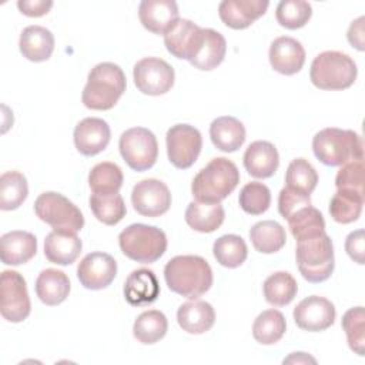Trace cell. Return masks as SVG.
Returning a JSON list of instances; mask_svg holds the SVG:
<instances>
[{
  "mask_svg": "<svg viewBox=\"0 0 365 365\" xmlns=\"http://www.w3.org/2000/svg\"><path fill=\"white\" fill-rule=\"evenodd\" d=\"M168 288L188 299L205 294L212 285V269L200 255H177L164 267Z\"/></svg>",
  "mask_w": 365,
  "mask_h": 365,
  "instance_id": "cell-1",
  "label": "cell"
},
{
  "mask_svg": "<svg viewBox=\"0 0 365 365\" xmlns=\"http://www.w3.org/2000/svg\"><path fill=\"white\" fill-rule=\"evenodd\" d=\"M238 182L240 171L237 165L225 157H217L194 177L191 192L195 201L218 204L237 188Z\"/></svg>",
  "mask_w": 365,
  "mask_h": 365,
  "instance_id": "cell-2",
  "label": "cell"
},
{
  "mask_svg": "<svg viewBox=\"0 0 365 365\" xmlns=\"http://www.w3.org/2000/svg\"><path fill=\"white\" fill-rule=\"evenodd\" d=\"M297 265L308 282L328 279L335 267L332 240L325 231L305 235L297 240Z\"/></svg>",
  "mask_w": 365,
  "mask_h": 365,
  "instance_id": "cell-3",
  "label": "cell"
},
{
  "mask_svg": "<svg viewBox=\"0 0 365 365\" xmlns=\"http://www.w3.org/2000/svg\"><path fill=\"white\" fill-rule=\"evenodd\" d=\"M125 91V76L114 63H100L91 68L83 90V104L90 110L113 108Z\"/></svg>",
  "mask_w": 365,
  "mask_h": 365,
  "instance_id": "cell-4",
  "label": "cell"
},
{
  "mask_svg": "<svg viewBox=\"0 0 365 365\" xmlns=\"http://www.w3.org/2000/svg\"><path fill=\"white\" fill-rule=\"evenodd\" d=\"M312 150L322 164L338 167L364 158V140L352 130L328 127L314 135Z\"/></svg>",
  "mask_w": 365,
  "mask_h": 365,
  "instance_id": "cell-5",
  "label": "cell"
},
{
  "mask_svg": "<svg viewBox=\"0 0 365 365\" xmlns=\"http://www.w3.org/2000/svg\"><path fill=\"white\" fill-rule=\"evenodd\" d=\"M355 61L341 51H322L311 64V83L321 90H345L356 80Z\"/></svg>",
  "mask_w": 365,
  "mask_h": 365,
  "instance_id": "cell-6",
  "label": "cell"
},
{
  "mask_svg": "<svg viewBox=\"0 0 365 365\" xmlns=\"http://www.w3.org/2000/svg\"><path fill=\"white\" fill-rule=\"evenodd\" d=\"M118 244L125 257L141 264L155 262L167 250L163 230L147 224H131L118 235Z\"/></svg>",
  "mask_w": 365,
  "mask_h": 365,
  "instance_id": "cell-7",
  "label": "cell"
},
{
  "mask_svg": "<svg viewBox=\"0 0 365 365\" xmlns=\"http://www.w3.org/2000/svg\"><path fill=\"white\" fill-rule=\"evenodd\" d=\"M34 212L53 230L77 234L84 227L80 208L60 192L47 191L40 194L34 201Z\"/></svg>",
  "mask_w": 365,
  "mask_h": 365,
  "instance_id": "cell-8",
  "label": "cell"
},
{
  "mask_svg": "<svg viewBox=\"0 0 365 365\" xmlns=\"http://www.w3.org/2000/svg\"><path fill=\"white\" fill-rule=\"evenodd\" d=\"M118 148L127 165L134 171L151 168L158 157L157 138L144 127H133L124 131L120 137Z\"/></svg>",
  "mask_w": 365,
  "mask_h": 365,
  "instance_id": "cell-9",
  "label": "cell"
},
{
  "mask_svg": "<svg viewBox=\"0 0 365 365\" xmlns=\"http://www.w3.org/2000/svg\"><path fill=\"white\" fill-rule=\"evenodd\" d=\"M170 163L180 168H190L198 158L202 148L201 133L190 124H175L165 135Z\"/></svg>",
  "mask_w": 365,
  "mask_h": 365,
  "instance_id": "cell-10",
  "label": "cell"
},
{
  "mask_svg": "<svg viewBox=\"0 0 365 365\" xmlns=\"http://www.w3.org/2000/svg\"><path fill=\"white\" fill-rule=\"evenodd\" d=\"M134 84L143 94L161 96L174 84V68L163 58L145 57L135 63L133 70Z\"/></svg>",
  "mask_w": 365,
  "mask_h": 365,
  "instance_id": "cell-11",
  "label": "cell"
},
{
  "mask_svg": "<svg viewBox=\"0 0 365 365\" xmlns=\"http://www.w3.org/2000/svg\"><path fill=\"white\" fill-rule=\"evenodd\" d=\"M1 317L9 322H21L30 315L31 304L21 274L6 269L1 272Z\"/></svg>",
  "mask_w": 365,
  "mask_h": 365,
  "instance_id": "cell-12",
  "label": "cell"
},
{
  "mask_svg": "<svg viewBox=\"0 0 365 365\" xmlns=\"http://www.w3.org/2000/svg\"><path fill=\"white\" fill-rule=\"evenodd\" d=\"M131 202L140 215L155 218L168 211L171 205V192L163 181L147 178L134 185Z\"/></svg>",
  "mask_w": 365,
  "mask_h": 365,
  "instance_id": "cell-13",
  "label": "cell"
},
{
  "mask_svg": "<svg viewBox=\"0 0 365 365\" xmlns=\"http://www.w3.org/2000/svg\"><path fill=\"white\" fill-rule=\"evenodd\" d=\"M204 29L187 19H178L164 34V44L168 53L177 58L191 61L201 48Z\"/></svg>",
  "mask_w": 365,
  "mask_h": 365,
  "instance_id": "cell-14",
  "label": "cell"
},
{
  "mask_svg": "<svg viewBox=\"0 0 365 365\" xmlns=\"http://www.w3.org/2000/svg\"><path fill=\"white\" fill-rule=\"evenodd\" d=\"M335 307L334 304L318 295L304 298L294 308L295 324L309 332H319L328 329L335 322Z\"/></svg>",
  "mask_w": 365,
  "mask_h": 365,
  "instance_id": "cell-15",
  "label": "cell"
},
{
  "mask_svg": "<svg viewBox=\"0 0 365 365\" xmlns=\"http://www.w3.org/2000/svg\"><path fill=\"white\" fill-rule=\"evenodd\" d=\"M117 275V262L107 252H90L77 267V278L87 289H103Z\"/></svg>",
  "mask_w": 365,
  "mask_h": 365,
  "instance_id": "cell-16",
  "label": "cell"
},
{
  "mask_svg": "<svg viewBox=\"0 0 365 365\" xmlns=\"http://www.w3.org/2000/svg\"><path fill=\"white\" fill-rule=\"evenodd\" d=\"M73 138L78 153L87 157L97 155L110 143V125L103 118L87 117L76 125Z\"/></svg>",
  "mask_w": 365,
  "mask_h": 365,
  "instance_id": "cell-17",
  "label": "cell"
},
{
  "mask_svg": "<svg viewBox=\"0 0 365 365\" xmlns=\"http://www.w3.org/2000/svg\"><path fill=\"white\" fill-rule=\"evenodd\" d=\"M268 6L267 0H224L218 6V14L225 26L242 30L264 16Z\"/></svg>",
  "mask_w": 365,
  "mask_h": 365,
  "instance_id": "cell-18",
  "label": "cell"
},
{
  "mask_svg": "<svg viewBox=\"0 0 365 365\" xmlns=\"http://www.w3.org/2000/svg\"><path fill=\"white\" fill-rule=\"evenodd\" d=\"M268 57L271 67L275 71L284 76H292L302 68L305 63V50L298 40L282 36L271 43Z\"/></svg>",
  "mask_w": 365,
  "mask_h": 365,
  "instance_id": "cell-19",
  "label": "cell"
},
{
  "mask_svg": "<svg viewBox=\"0 0 365 365\" xmlns=\"http://www.w3.org/2000/svg\"><path fill=\"white\" fill-rule=\"evenodd\" d=\"M138 17L144 29L154 34H165L178 20V6L173 0H143Z\"/></svg>",
  "mask_w": 365,
  "mask_h": 365,
  "instance_id": "cell-20",
  "label": "cell"
},
{
  "mask_svg": "<svg viewBox=\"0 0 365 365\" xmlns=\"http://www.w3.org/2000/svg\"><path fill=\"white\" fill-rule=\"evenodd\" d=\"M244 167L254 178H269L279 165V155L269 141H254L244 153Z\"/></svg>",
  "mask_w": 365,
  "mask_h": 365,
  "instance_id": "cell-21",
  "label": "cell"
},
{
  "mask_svg": "<svg viewBox=\"0 0 365 365\" xmlns=\"http://www.w3.org/2000/svg\"><path fill=\"white\" fill-rule=\"evenodd\" d=\"M158 295L160 284L154 271L148 268H138L127 277L124 284V298L130 305H148L154 302Z\"/></svg>",
  "mask_w": 365,
  "mask_h": 365,
  "instance_id": "cell-22",
  "label": "cell"
},
{
  "mask_svg": "<svg viewBox=\"0 0 365 365\" xmlns=\"http://www.w3.org/2000/svg\"><path fill=\"white\" fill-rule=\"evenodd\" d=\"M83 244L76 232L53 230L44 240V255L46 258L57 265L73 264L80 252Z\"/></svg>",
  "mask_w": 365,
  "mask_h": 365,
  "instance_id": "cell-23",
  "label": "cell"
},
{
  "mask_svg": "<svg viewBox=\"0 0 365 365\" xmlns=\"http://www.w3.org/2000/svg\"><path fill=\"white\" fill-rule=\"evenodd\" d=\"M1 262L21 265L29 262L37 252V240L27 231H10L1 235Z\"/></svg>",
  "mask_w": 365,
  "mask_h": 365,
  "instance_id": "cell-24",
  "label": "cell"
},
{
  "mask_svg": "<svg viewBox=\"0 0 365 365\" xmlns=\"http://www.w3.org/2000/svg\"><path fill=\"white\" fill-rule=\"evenodd\" d=\"M19 47L27 60L34 63L46 61L54 50V36L46 27L29 26L20 34Z\"/></svg>",
  "mask_w": 365,
  "mask_h": 365,
  "instance_id": "cell-25",
  "label": "cell"
},
{
  "mask_svg": "<svg viewBox=\"0 0 365 365\" xmlns=\"http://www.w3.org/2000/svg\"><path fill=\"white\" fill-rule=\"evenodd\" d=\"M177 321L182 331L194 335L210 331L215 322V312L211 304L205 301H190L180 305Z\"/></svg>",
  "mask_w": 365,
  "mask_h": 365,
  "instance_id": "cell-26",
  "label": "cell"
},
{
  "mask_svg": "<svg viewBox=\"0 0 365 365\" xmlns=\"http://www.w3.org/2000/svg\"><path fill=\"white\" fill-rule=\"evenodd\" d=\"M210 138L218 150L234 153L245 141V127L235 117L222 115L211 123Z\"/></svg>",
  "mask_w": 365,
  "mask_h": 365,
  "instance_id": "cell-27",
  "label": "cell"
},
{
  "mask_svg": "<svg viewBox=\"0 0 365 365\" xmlns=\"http://www.w3.org/2000/svg\"><path fill=\"white\" fill-rule=\"evenodd\" d=\"M70 292L68 277L58 269L47 268L36 279V294L38 299L50 307L61 304Z\"/></svg>",
  "mask_w": 365,
  "mask_h": 365,
  "instance_id": "cell-28",
  "label": "cell"
},
{
  "mask_svg": "<svg viewBox=\"0 0 365 365\" xmlns=\"http://www.w3.org/2000/svg\"><path fill=\"white\" fill-rule=\"evenodd\" d=\"M225 212L222 205L191 201L185 210V222L198 232H212L224 222Z\"/></svg>",
  "mask_w": 365,
  "mask_h": 365,
  "instance_id": "cell-29",
  "label": "cell"
},
{
  "mask_svg": "<svg viewBox=\"0 0 365 365\" xmlns=\"http://www.w3.org/2000/svg\"><path fill=\"white\" fill-rule=\"evenodd\" d=\"M227 53V43L221 33L204 29V40L197 56L190 61L195 68L210 71L218 67Z\"/></svg>",
  "mask_w": 365,
  "mask_h": 365,
  "instance_id": "cell-30",
  "label": "cell"
},
{
  "mask_svg": "<svg viewBox=\"0 0 365 365\" xmlns=\"http://www.w3.org/2000/svg\"><path fill=\"white\" fill-rule=\"evenodd\" d=\"M250 240L258 252L274 254L285 245L287 235L281 224L272 220H265L251 227Z\"/></svg>",
  "mask_w": 365,
  "mask_h": 365,
  "instance_id": "cell-31",
  "label": "cell"
},
{
  "mask_svg": "<svg viewBox=\"0 0 365 365\" xmlns=\"http://www.w3.org/2000/svg\"><path fill=\"white\" fill-rule=\"evenodd\" d=\"M168 329L167 317L157 309H148L141 312L133 325L134 338L144 344L151 345L164 338Z\"/></svg>",
  "mask_w": 365,
  "mask_h": 365,
  "instance_id": "cell-32",
  "label": "cell"
},
{
  "mask_svg": "<svg viewBox=\"0 0 365 365\" xmlns=\"http://www.w3.org/2000/svg\"><path fill=\"white\" fill-rule=\"evenodd\" d=\"M264 298L268 304L274 307L288 305L298 292V285L295 278L285 271H278L271 274L262 285Z\"/></svg>",
  "mask_w": 365,
  "mask_h": 365,
  "instance_id": "cell-33",
  "label": "cell"
},
{
  "mask_svg": "<svg viewBox=\"0 0 365 365\" xmlns=\"http://www.w3.org/2000/svg\"><path fill=\"white\" fill-rule=\"evenodd\" d=\"M121 168L110 161L96 164L88 174V185L93 194L108 195L117 194L123 185Z\"/></svg>",
  "mask_w": 365,
  "mask_h": 365,
  "instance_id": "cell-34",
  "label": "cell"
},
{
  "mask_svg": "<svg viewBox=\"0 0 365 365\" xmlns=\"http://www.w3.org/2000/svg\"><path fill=\"white\" fill-rule=\"evenodd\" d=\"M287 329L284 315L278 309L262 311L252 324V336L262 345H272L278 342Z\"/></svg>",
  "mask_w": 365,
  "mask_h": 365,
  "instance_id": "cell-35",
  "label": "cell"
},
{
  "mask_svg": "<svg viewBox=\"0 0 365 365\" xmlns=\"http://www.w3.org/2000/svg\"><path fill=\"white\" fill-rule=\"evenodd\" d=\"M364 207V195L349 190H336L329 202V214L339 224H349L359 218Z\"/></svg>",
  "mask_w": 365,
  "mask_h": 365,
  "instance_id": "cell-36",
  "label": "cell"
},
{
  "mask_svg": "<svg viewBox=\"0 0 365 365\" xmlns=\"http://www.w3.org/2000/svg\"><path fill=\"white\" fill-rule=\"evenodd\" d=\"M26 177L19 171H6L0 177V208L10 211L19 208L27 198Z\"/></svg>",
  "mask_w": 365,
  "mask_h": 365,
  "instance_id": "cell-37",
  "label": "cell"
},
{
  "mask_svg": "<svg viewBox=\"0 0 365 365\" xmlns=\"http://www.w3.org/2000/svg\"><path fill=\"white\" fill-rule=\"evenodd\" d=\"M212 252L217 262L227 268H237L245 262L248 250L245 241L235 234H227L215 240Z\"/></svg>",
  "mask_w": 365,
  "mask_h": 365,
  "instance_id": "cell-38",
  "label": "cell"
},
{
  "mask_svg": "<svg viewBox=\"0 0 365 365\" xmlns=\"http://www.w3.org/2000/svg\"><path fill=\"white\" fill-rule=\"evenodd\" d=\"M88 202L94 217L106 225L118 224L125 217V212H127L124 200L118 192L108 194V195L91 194Z\"/></svg>",
  "mask_w": 365,
  "mask_h": 365,
  "instance_id": "cell-39",
  "label": "cell"
},
{
  "mask_svg": "<svg viewBox=\"0 0 365 365\" xmlns=\"http://www.w3.org/2000/svg\"><path fill=\"white\" fill-rule=\"evenodd\" d=\"M285 182V187L311 195L318 184V174L311 163H308L305 158H295L287 168Z\"/></svg>",
  "mask_w": 365,
  "mask_h": 365,
  "instance_id": "cell-40",
  "label": "cell"
},
{
  "mask_svg": "<svg viewBox=\"0 0 365 365\" xmlns=\"http://www.w3.org/2000/svg\"><path fill=\"white\" fill-rule=\"evenodd\" d=\"M312 7L304 0H282L277 6L275 17L279 26L288 30L304 27L311 19Z\"/></svg>",
  "mask_w": 365,
  "mask_h": 365,
  "instance_id": "cell-41",
  "label": "cell"
},
{
  "mask_svg": "<svg viewBox=\"0 0 365 365\" xmlns=\"http://www.w3.org/2000/svg\"><path fill=\"white\" fill-rule=\"evenodd\" d=\"M288 227L295 240L309 234L325 231V220L319 210L312 205H307L295 211L288 220Z\"/></svg>",
  "mask_w": 365,
  "mask_h": 365,
  "instance_id": "cell-42",
  "label": "cell"
},
{
  "mask_svg": "<svg viewBox=\"0 0 365 365\" xmlns=\"http://www.w3.org/2000/svg\"><path fill=\"white\" fill-rule=\"evenodd\" d=\"M240 207L251 215H259L269 208L271 204V191L269 188L258 181L245 184L238 197Z\"/></svg>",
  "mask_w": 365,
  "mask_h": 365,
  "instance_id": "cell-43",
  "label": "cell"
},
{
  "mask_svg": "<svg viewBox=\"0 0 365 365\" xmlns=\"http://www.w3.org/2000/svg\"><path fill=\"white\" fill-rule=\"evenodd\" d=\"M342 328L346 335L349 348L358 354L364 355L365 346V312L364 307L349 308L342 317Z\"/></svg>",
  "mask_w": 365,
  "mask_h": 365,
  "instance_id": "cell-44",
  "label": "cell"
},
{
  "mask_svg": "<svg viewBox=\"0 0 365 365\" xmlns=\"http://www.w3.org/2000/svg\"><path fill=\"white\" fill-rule=\"evenodd\" d=\"M335 187L364 195V158L344 164L335 177Z\"/></svg>",
  "mask_w": 365,
  "mask_h": 365,
  "instance_id": "cell-45",
  "label": "cell"
},
{
  "mask_svg": "<svg viewBox=\"0 0 365 365\" xmlns=\"http://www.w3.org/2000/svg\"><path fill=\"white\" fill-rule=\"evenodd\" d=\"M307 205H311V198L309 195L307 194H302L299 191H295L292 188H288V187H284L281 191H279V195H278V211L279 214L288 220L295 211L307 207Z\"/></svg>",
  "mask_w": 365,
  "mask_h": 365,
  "instance_id": "cell-46",
  "label": "cell"
},
{
  "mask_svg": "<svg viewBox=\"0 0 365 365\" xmlns=\"http://www.w3.org/2000/svg\"><path fill=\"white\" fill-rule=\"evenodd\" d=\"M365 234L364 230L352 231L346 240H345V251L349 255L351 259H354L356 264L364 265L365 264Z\"/></svg>",
  "mask_w": 365,
  "mask_h": 365,
  "instance_id": "cell-47",
  "label": "cell"
},
{
  "mask_svg": "<svg viewBox=\"0 0 365 365\" xmlns=\"http://www.w3.org/2000/svg\"><path fill=\"white\" fill-rule=\"evenodd\" d=\"M17 7L20 13L29 17H41L53 7L51 0H19Z\"/></svg>",
  "mask_w": 365,
  "mask_h": 365,
  "instance_id": "cell-48",
  "label": "cell"
},
{
  "mask_svg": "<svg viewBox=\"0 0 365 365\" xmlns=\"http://www.w3.org/2000/svg\"><path fill=\"white\" fill-rule=\"evenodd\" d=\"M364 16L358 17L356 20H354L348 29V33H346V37H348V41L351 43L352 47H355L356 50L359 51H364L365 50V36H364Z\"/></svg>",
  "mask_w": 365,
  "mask_h": 365,
  "instance_id": "cell-49",
  "label": "cell"
},
{
  "mask_svg": "<svg viewBox=\"0 0 365 365\" xmlns=\"http://www.w3.org/2000/svg\"><path fill=\"white\" fill-rule=\"evenodd\" d=\"M307 362L315 364L317 361H315V358L307 355L305 352H294L288 358L284 359V364H307Z\"/></svg>",
  "mask_w": 365,
  "mask_h": 365,
  "instance_id": "cell-50",
  "label": "cell"
}]
</instances>
